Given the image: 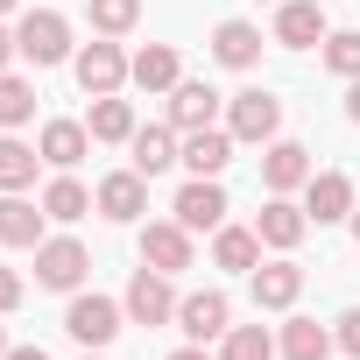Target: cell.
<instances>
[{
	"instance_id": "obj_36",
	"label": "cell",
	"mask_w": 360,
	"mask_h": 360,
	"mask_svg": "<svg viewBox=\"0 0 360 360\" xmlns=\"http://www.w3.org/2000/svg\"><path fill=\"white\" fill-rule=\"evenodd\" d=\"M346 120H353V127H360V78H353V85H346Z\"/></svg>"
},
{
	"instance_id": "obj_7",
	"label": "cell",
	"mask_w": 360,
	"mask_h": 360,
	"mask_svg": "<svg viewBox=\"0 0 360 360\" xmlns=\"http://www.w3.org/2000/svg\"><path fill=\"white\" fill-rule=\"evenodd\" d=\"M311 176H318V162H311V148H304V141L276 134V141L262 148V191H269V198H297Z\"/></svg>"
},
{
	"instance_id": "obj_4",
	"label": "cell",
	"mask_w": 360,
	"mask_h": 360,
	"mask_svg": "<svg viewBox=\"0 0 360 360\" xmlns=\"http://www.w3.org/2000/svg\"><path fill=\"white\" fill-rule=\"evenodd\" d=\"M226 127H233L240 148H269V141L283 134V99H276L269 85H240V92L226 99Z\"/></svg>"
},
{
	"instance_id": "obj_42",
	"label": "cell",
	"mask_w": 360,
	"mask_h": 360,
	"mask_svg": "<svg viewBox=\"0 0 360 360\" xmlns=\"http://www.w3.org/2000/svg\"><path fill=\"white\" fill-rule=\"evenodd\" d=\"M85 360H106V353H85Z\"/></svg>"
},
{
	"instance_id": "obj_24",
	"label": "cell",
	"mask_w": 360,
	"mask_h": 360,
	"mask_svg": "<svg viewBox=\"0 0 360 360\" xmlns=\"http://www.w3.org/2000/svg\"><path fill=\"white\" fill-rule=\"evenodd\" d=\"M212 269L255 276V269H262V233H255V226H233V219H226V226L212 233Z\"/></svg>"
},
{
	"instance_id": "obj_1",
	"label": "cell",
	"mask_w": 360,
	"mask_h": 360,
	"mask_svg": "<svg viewBox=\"0 0 360 360\" xmlns=\"http://www.w3.org/2000/svg\"><path fill=\"white\" fill-rule=\"evenodd\" d=\"M15 50H22V64H36V71H57V64H71V57H78L71 22H64L57 8H29V15L15 22Z\"/></svg>"
},
{
	"instance_id": "obj_25",
	"label": "cell",
	"mask_w": 360,
	"mask_h": 360,
	"mask_svg": "<svg viewBox=\"0 0 360 360\" xmlns=\"http://www.w3.org/2000/svg\"><path fill=\"white\" fill-rule=\"evenodd\" d=\"M43 212H50L57 226H78L85 212H99V198H92L85 184H78V176H71V169H57V176H50V184H43Z\"/></svg>"
},
{
	"instance_id": "obj_29",
	"label": "cell",
	"mask_w": 360,
	"mask_h": 360,
	"mask_svg": "<svg viewBox=\"0 0 360 360\" xmlns=\"http://www.w3.org/2000/svg\"><path fill=\"white\" fill-rule=\"evenodd\" d=\"M219 360H276V332L269 325H226Z\"/></svg>"
},
{
	"instance_id": "obj_8",
	"label": "cell",
	"mask_w": 360,
	"mask_h": 360,
	"mask_svg": "<svg viewBox=\"0 0 360 360\" xmlns=\"http://www.w3.org/2000/svg\"><path fill=\"white\" fill-rule=\"evenodd\" d=\"M226 325H233L226 290H184V297H176V332H184L191 346H219Z\"/></svg>"
},
{
	"instance_id": "obj_14",
	"label": "cell",
	"mask_w": 360,
	"mask_h": 360,
	"mask_svg": "<svg viewBox=\"0 0 360 360\" xmlns=\"http://www.w3.org/2000/svg\"><path fill=\"white\" fill-rule=\"evenodd\" d=\"M353 176H339V169H318L311 184H304V212H311V226H346L353 219Z\"/></svg>"
},
{
	"instance_id": "obj_17",
	"label": "cell",
	"mask_w": 360,
	"mask_h": 360,
	"mask_svg": "<svg viewBox=\"0 0 360 360\" xmlns=\"http://www.w3.org/2000/svg\"><path fill=\"white\" fill-rule=\"evenodd\" d=\"M99 212L113 219V226H134L141 212H148V176L141 169H113V176H99Z\"/></svg>"
},
{
	"instance_id": "obj_3",
	"label": "cell",
	"mask_w": 360,
	"mask_h": 360,
	"mask_svg": "<svg viewBox=\"0 0 360 360\" xmlns=\"http://www.w3.org/2000/svg\"><path fill=\"white\" fill-rule=\"evenodd\" d=\"M127 50H120V36H92V43H78V57H71V78H78V92L85 99H106V92H127Z\"/></svg>"
},
{
	"instance_id": "obj_39",
	"label": "cell",
	"mask_w": 360,
	"mask_h": 360,
	"mask_svg": "<svg viewBox=\"0 0 360 360\" xmlns=\"http://www.w3.org/2000/svg\"><path fill=\"white\" fill-rule=\"evenodd\" d=\"M15 8H22V0H0V22H8V15H15Z\"/></svg>"
},
{
	"instance_id": "obj_19",
	"label": "cell",
	"mask_w": 360,
	"mask_h": 360,
	"mask_svg": "<svg viewBox=\"0 0 360 360\" xmlns=\"http://www.w3.org/2000/svg\"><path fill=\"white\" fill-rule=\"evenodd\" d=\"M36 148H43L50 169H78V162L92 155V127H85V120H43V127H36Z\"/></svg>"
},
{
	"instance_id": "obj_12",
	"label": "cell",
	"mask_w": 360,
	"mask_h": 360,
	"mask_svg": "<svg viewBox=\"0 0 360 360\" xmlns=\"http://www.w3.org/2000/svg\"><path fill=\"white\" fill-rule=\"evenodd\" d=\"M162 99H169V127H176V134L219 127V106H226V99H219V92L205 85V78H176V85H169Z\"/></svg>"
},
{
	"instance_id": "obj_15",
	"label": "cell",
	"mask_w": 360,
	"mask_h": 360,
	"mask_svg": "<svg viewBox=\"0 0 360 360\" xmlns=\"http://www.w3.org/2000/svg\"><path fill=\"white\" fill-rule=\"evenodd\" d=\"M325 36H332V22H325V8H318V0H283V8H276L269 43H283V50H318Z\"/></svg>"
},
{
	"instance_id": "obj_13",
	"label": "cell",
	"mask_w": 360,
	"mask_h": 360,
	"mask_svg": "<svg viewBox=\"0 0 360 360\" xmlns=\"http://www.w3.org/2000/svg\"><path fill=\"white\" fill-rule=\"evenodd\" d=\"M248 297H255V311H297V297H304V269H297L290 255H276V262H262V269L248 276Z\"/></svg>"
},
{
	"instance_id": "obj_11",
	"label": "cell",
	"mask_w": 360,
	"mask_h": 360,
	"mask_svg": "<svg viewBox=\"0 0 360 360\" xmlns=\"http://www.w3.org/2000/svg\"><path fill=\"white\" fill-rule=\"evenodd\" d=\"M50 240V212H43V198H29V191H0V248H43Z\"/></svg>"
},
{
	"instance_id": "obj_38",
	"label": "cell",
	"mask_w": 360,
	"mask_h": 360,
	"mask_svg": "<svg viewBox=\"0 0 360 360\" xmlns=\"http://www.w3.org/2000/svg\"><path fill=\"white\" fill-rule=\"evenodd\" d=\"M346 226H353V240H360V198H353V219H346Z\"/></svg>"
},
{
	"instance_id": "obj_40",
	"label": "cell",
	"mask_w": 360,
	"mask_h": 360,
	"mask_svg": "<svg viewBox=\"0 0 360 360\" xmlns=\"http://www.w3.org/2000/svg\"><path fill=\"white\" fill-rule=\"evenodd\" d=\"M0 360H8V325H0Z\"/></svg>"
},
{
	"instance_id": "obj_33",
	"label": "cell",
	"mask_w": 360,
	"mask_h": 360,
	"mask_svg": "<svg viewBox=\"0 0 360 360\" xmlns=\"http://www.w3.org/2000/svg\"><path fill=\"white\" fill-rule=\"evenodd\" d=\"M22 297H29L22 269H0V318H8V311H22Z\"/></svg>"
},
{
	"instance_id": "obj_18",
	"label": "cell",
	"mask_w": 360,
	"mask_h": 360,
	"mask_svg": "<svg viewBox=\"0 0 360 360\" xmlns=\"http://www.w3.org/2000/svg\"><path fill=\"white\" fill-rule=\"evenodd\" d=\"M176 155H184V134H176L169 120H155V127H134V141H127V169H141L148 184H155V176H162Z\"/></svg>"
},
{
	"instance_id": "obj_20",
	"label": "cell",
	"mask_w": 360,
	"mask_h": 360,
	"mask_svg": "<svg viewBox=\"0 0 360 360\" xmlns=\"http://www.w3.org/2000/svg\"><path fill=\"white\" fill-rule=\"evenodd\" d=\"M233 127H198V134H184V155H176V162H184L191 176H226V162H233Z\"/></svg>"
},
{
	"instance_id": "obj_26",
	"label": "cell",
	"mask_w": 360,
	"mask_h": 360,
	"mask_svg": "<svg viewBox=\"0 0 360 360\" xmlns=\"http://www.w3.org/2000/svg\"><path fill=\"white\" fill-rule=\"evenodd\" d=\"M36 169H43V148L0 127V191H29V184H36Z\"/></svg>"
},
{
	"instance_id": "obj_37",
	"label": "cell",
	"mask_w": 360,
	"mask_h": 360,
	"mask_svg": "<svg viewBox=\"0 0 360 360\" xmlns=\"http://www.w3.org/2000/svg\"><path fill=\"white\" fill-rule=\"evenodd\" d=\"M8 360H50L43 346H8Z\"/></svg>"
},
{
	"instance_id": "obj_27",
	"label": "cell",
	"mask_w": 360,
	"mask_h": 360,
	"mask_svg": "<svg viewBox=\"0 0 360 360\" xmlns=\"http://www.w3.org/2000/svg\"><path fill=\"white\" fill-rule=\"evenodd\" d=\"M332 346H339V339H332L318 318H290V325L276 332V353H283V360H332Z\"/></svg>"
},
{
	"instance_id": "obj_32",
	"label": "cell",
	"mask_w": 360,
	"mask_h": 360,
	"mask_svg": "<svg viewBox=\"0 0 360 360\" xmlns=\"http://www.w3.org/2000/svg\"><path fill=\"white\" fill-rule=\"evenodd\" d=\"M332 339H339V353H346V360H360V304H346V311L332 318Z\"/></svg>"
},
{
	"instance_id": "obj_5",
	"label": "cell",
	"mask_w": 360,
	"mask_h": 360,
	"mask_svg": "<svg viewBox=\"0 0 360 360\" xmlns=\"http://www.w3.org/2000/svg\"><path fill=\"white\" fill-rule=\"evenodd\" d=\"M85 276H92V255H85V240H71V233H50V240L36 248V283H43V290H64V297H78V290H85Z\"/></svg>"
},
{
	"instance_id": "obj_9",
	"label": "cell",
	"mask_w": 360,
	"mask_h": 360,
	"mask_svg": "<svg viewBox=\"0 0 360 360\" xmlns=\"http://www.w3.org/2000/svg\"><path fill=\"white\" fill-rule=\"evenodd\" d=\"M141 262L162 269V276H184V269L198 262V233H191L184 219H148V226H141Z\"/></svg>"
},
{
	"instance_id": "obj_30",
	"label": "cell",
	"mask_w": 360,
	"mask_h": 360,
	"mask_svg": "<svg viewBox=\"0 0 360 360\" xmlns=\"http://www.w3.org/2000/svg\"><path fill=\"white\" fill-rule=\"evenodd\" d=\"M318 57H325V71H332V78H346V85H353V78H360V29H332V36L318 43Z\"/></svg>"
},
{
	"instance_id": "obj_10",
	"label": "cell",
	"mask_w": 360,
	"mask_h": 360,
	"mask_svg": "<svg viewBox=\"0 0 360 360\" xmlns=\"http://www.w3.org/2000/svg\"><path fill=\"white\" fill-rule=\"evenodd\" d=\"M226 212H233V205H226V184H219V176H191V184L169 198V219H184L191 233H219Z\"/></svg>"
},
{
	"instance_id": "obj_35",
	"label": "cell",
	"mask_w": 360,
	"mask_h": 360,
	"mask_svg": "<svg viewBox=\"0 0 360 360\" xmlns=\"http://www.w3.org/2000/svg\"><path fill=\"white\" fill-rule=\"evenodd\" d=\"M169 360H219V353H205V346H191V339H184V346H176Z\"/></svg>"
},
{
	"instance_id": "obj_34",
	"label": "cell",
	"mask_w": 360,
	"mask_h": 360,
	"mask_svg": "<svg viewBox=\"0 0 360 360\" xmlns=\"http://www.w3.org/2000/svg\"><path fill=\"white\" fill-rule=\"evenodd\" d=\"M15 57H22V50H15V29L0 22V71H15Z\"/></svg>"
},
{
	"instance_id": "obj_41",
	"label": "cell",
	"mask_w": 360,
	"mask_h": 360,
	"mask_svg": "<svg viewBox=\"0 0 360 360\" xmlns=\"http://www.w3.org/2000/svg\"><path fill=\"white\" fill-rule=\"evenodd\" d=\"M262 8H283V0H262Z\"/></svg>"
},
{
	"instance_id": "obj_21",
	"label": "cell",
	"mask_w": 360,
	"mask_h": 360,
	"mask_svg": "<svg viewBox=\"0 0 360 360\" xmlns=\"http://www.w3.org/2000/svg\"><path fill=\"white\" fill-rule=\"evenodd\" d=\"M262 43H269V36H262L255 22L233 15V22L212 29V64H226V71H255V64H262Z\"/></svg>"
},
{
	"instance_id": "obj_28",
	"label": "cell",
	"mask_w": 360,
	"mask_h": 360,
	"mask_svg": "<svg viewBox=\"0 0 360 360\" xmlns=\"http://www.w3.org/2000/svg\"><path fill=\"white\" fill-rule=\"evenodd\" d=\"M36 120V78H22V71H0V127H29Z\"/></svg>"
},
{
	"instance_id": "obj_16",
	"label": "cell",
	"mask_w": 360,
	"mask_h": 360,
	"mask_svg": "<svg viewBox=\"0 0 360 360\" xmlns=\"http://www.w3.org/2000/svg\"><path fill=\"white\" fill-rule=\"evenodd\" d=\"M255 233H262L269 255H297V240L311 233V212H304L297 198H269V205L255 212Z\"/></svg>"
},
{
	"instance_id": "obj_6",
	"label": "cell",
	"mask_w": 360,
	"mask_h": 360,
	"mask_svg": "<svg viewBox=\"0 0 360 360\" xmlns=\"http://www.w3.org/2000/svg\"><path fill=\"white\" fill-rule=\"evenodd\" d=\"M127 325H176V276H162V269H134L127 276Z\"/></svg>"
},
{
	"instance_id": "obj_22",
	"label": "cell",
	"mask_w": 360,
	"mask_h": 360,
	"mask_svg": "<svg viewBox=\"0 0 360 360\" xmlns=\"http://www.w3.org/2000/svg\"><path fill=\"white\" fill-rule=\"evenodd\" d=\"M176 78H184L176 43H148V50H134V64H127V85H141V92H169Z\"/></svg>"
},
{
	"instance_id": "obj_23",
	"label": "cell",
	"mask_w": 360,
	"mask_h": 360,
	"mask_svg": "<svg viewBox=\"0 0 360 360\" xmlns=\"http://www.w3.org/2000/svg\"><path fill=\"white\" fill-rule=\"evenodd\" d=\"M85 127H92V141H106V148H127L134 141V99H120V92H106V99H92V113H85Z\"/></svg>"
},
{
	"instance_id": "obj_31",
	"label": "cell",
	"mask_w": 360,
	"mask_h": 360,
	"mask_svg": "<svg viewBox=\"0 0 360 360\" xmlns=\"http://www.w3.org/2000/svg\"><path fill=\"white\" fill-rule=\"evenodd\" d=\"M85 22H92V36H127L141 22V0H92Z\"/></svg>"
},
{
	"instance_id": "obj_2",
	"label": "cell",
	"mask_w": 360,
	"mask_h": 360,
	"mask_svg": "<svg viewBox=\"0 0 360 360\" xmlns=\"http://www.w3.org/2000/svg\"><path fill=\"white\" fill-rule=\"evenodd\" d=\"M64 332H71L85 353H106V346L127 332V304H120V297H99V290H78V297L64 304Z\"/></svg>"
}]
</instances>
